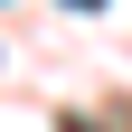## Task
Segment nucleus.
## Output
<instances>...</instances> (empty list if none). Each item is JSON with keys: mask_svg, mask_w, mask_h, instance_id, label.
<instances>
[{"mask_svg": "<svg viewBox=\"0 0 132 132\" xmlns=\"http://www.w3.org/2000/svg\"><path fill=\"white\" fill-rule=\"evenodd\" d=\"M66 10H104V0H66Z\"/></svg>", "mask_w": 132, "mask_h": 132, "instance_id": "nucleus-1", "label": "nucleus"}]
</instances>
